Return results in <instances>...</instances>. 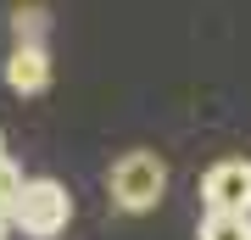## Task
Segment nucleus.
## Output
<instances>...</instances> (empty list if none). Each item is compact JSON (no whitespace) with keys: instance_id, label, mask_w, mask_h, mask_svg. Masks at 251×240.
Segmentation results:
<instances>
[{"instance_id":"f257e3e1","label":"nucleus","mask_w":251,"mask_h":240,"mask_svg":"<svg viewBox=\"0 0 251 240\" xmlns=\"http://www.w3.org/2000/svg\"><path fill=\"white\" fill-rule=\"evenodd\" d=\"M106 196L123 213H151V207H162V196H168V162L156 151H145V145L123 151L106 168Z\"/></svg>"},{"instance_id":"f03ea898","label":"nucleus","mask_w":251,"mask_h":240,"mask_svg":"<svg viewBox=\"0 0 251 240\" xmlns=\"http://www.w3.org/2000/svg\"><path fill=\"white\" fill-rule=\"evenodd\" d=\"M6 223H17L28 240H56V235H67V223H73L67 185H62V179H23V190H17V201H11Z\"/></svg>"},{"instance_id":"7ed1b4c3","label":"nucleus","mask_w":251,"mask_h":240,"mask_svg":"<svg viewBox=\"0 0 251 240\" xmlns=\"http://www.w3.org/2000/svg\"><path fill=\"white\" fill-rule=\"evenodd\" d=\"M206 213H251V157H224L201 173Z\"/></svg>"},{"instance_id":"20e7f679","label":"nucleus","mask_w":251,"mask_h":240,"mask_svg":"<svg viewBox=\"0 0 251 240\" xmlns=\"http://www.w3.org/2000/svg\"><path fill=\"white\" fill-rule=\"evenodd\" d=\"M6 89L11 95H45L50 89V51L45 45H11V56H6Z\"/></svg>"},{"instance_id":"39448f33","label":"nucleus","mask_w":251,"mask_h":240,"mask_svg":"<svg viewBox=\"0 0 251 240\" xmlns=\"http://www.w3.org/2000/svg\"><path fill=\"white\" fill-rule=\"evenodd\" d=\"M201 240H251V213H206Z\"/></svg>"},{"instance_id":"423d86ee","label":"nucleus","mask_w":251,"mask_h":240,"mask_svg":"<svg viewBox=\"0 0 251 240\" xmlns=\"http://www.w3.org/2000/svg\"><path fill=\"white\" fill-rule=\"evenodd\" d=\"M11 34H17V45H45V11L39 6H17L11 11Z\"/></svg>"},{"instance_id":"0eeeda50","label":"nucleus","mask_w":251,"mask_h":240,"mask_svg":"<svg viewBox=\"0 0 251 240\" xmlns=\"http://www.w3.org/2000/svg\"><path fill=\"white\" fill-rule=\"evenodd\" d=\"M17 190H23V173H17V168H11V162H6V157H0V218H6V213H11V201H17Z\"/></svg>"},{"instance_id":"6e6552de","label":"nucleus","mask_w":251,"mask_h":240,"mask_svg":"<svg viewBox=\"0 0 251 240\" xmlns=\"http://www.w3.org/2000/svg\"><path fill=\"white\" fill-rule=\"evenodd\" d=\"M6 229H11V223H6V218H0V240H6Z\"/></svg>"},{"instance_id":"1a4fd4ad","label":"nucleus","mask_w":251,"mask_h":240,"mask_svg":"<svg viewBox=\"0 0 251 240\" xmlns=\"http://www.w3.org/2000/svg\"><path fill=\"white\" fill-rule=\"evenodd\" d=\"M0 157H6V134H0Z\"/></svg>"}]
</instances>
